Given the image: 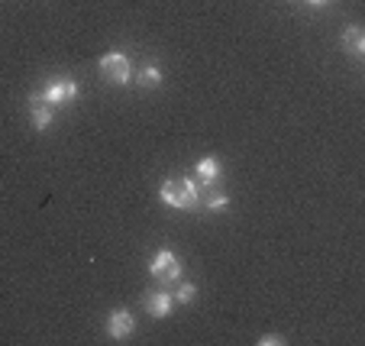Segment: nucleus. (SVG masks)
I'll use <instances>...</instances> for the list:
<instances>
[{
	"instance_id": "1",
	"label": "nucleus",
	"mask_w": 365,
	"mask_h": 346,
	"mask_svg": "<svg viewBox=\"0 0 365 346\" xmlns=\"http://www.w3.org/2000/svg\"><path fill=\"white\" fill-rule=\"evenodd\" d=\"M159 198H162V204H168V208H175V210H197L200 208L197 181L185 178V175H172V178L162 181Z\"/></svg>"
},
{
	"instance_id": "2",
	"label": "nucleus",
	"mask_w": 365,
	"mask_h": 346,
	"mask_svg": "<svg viewBox=\"0 0 365 346\" xmlns=\"http://www.w3.org/2000/svg\"><path fill=\"white\" fill-rule=\"evenodd\" d=\"M97 68H101L103 81L113 84V88H123V84L133 81V65L123 52H107V56L97 62Z\"/></svg>"
},
{
	"instance_id": "3",
	"label": "nucleus",
	"mask_w": 365,
	"mask_h": 346,
	"mask_svg": "<svg viewBox=\"0 0 365 346\" xmlns=\"http://www.w3.org/2000/svg\"><path fill=\"white\" fill-rule=\"evenodd\" d=\"M149 275L159 285H178L181 282V259L172 250H159L149 263Z\"/></svg>"
},
{
	"instance_id": "4",
	"label": "nucleus",
	"mask_w": 365,
	"mask_h": 346,
	"mask_svg": "<svg viewBox=\"0 0 365 346\" xmlns=\"http://www.w3.org/2000/svg\"><path fill=\"white\" fill-rule=\"evenodd\" d=\"M78 91H81V88H78L75 78L58 75V78H52V81L39 91V97L46 101V104H52V107H62V104H71V101H75Z\"/></svg>"
},
{
	"instance_id": "5",
	"label": "nucleus",
	"mask_w": 365,
	"mask_h": 346,
	"mask_svg": "<svg viewBox=\"0 0 365 346\" xmlns=\"http://www.w3.org/2000/svg\"><path fill=\"white\" fill-rule=\"evenodd\" d=\"M143 305H145V314H149V317L165 320L175 307V298H172V291H165V288H152V291H145Z\"/></svg>"
},
{
	"instance_id": "6",
	"label": "nucleus",
	"mask_w": 365,
	"mask_h": 346,
	"mask_svg": "<svg viewBox=\"0 0 365 346\" xmlns=\"http://www.w3.org/2000/svg\"><path fill=\"white\" fill-rule=\"evenodd\" d=\"M133 330H136V314L126 311V307L110 311V317H107V337L110 340H126V337H133Z\"/></svg>"
},
{
	"instance_id": "7",
	"label": "nucleus",
	"mask_w": 365,
	"mask_h": 346,
	"mask_svg": "<svg viewBox=\"0 0 365 346\" xmlns=\"http://www.w3.org/2000/svg\"><path fill=\"white\" fill-rule=\"evenodd\" d=\"M26 107H29V120H33V126H36L39 133H46V130H48V123L56 120V111H58V107L46 104V101H42L39 94H29Z\"/></svg>"
},
{
	"instance_id": "8",
	"label": "nucleus",
	"mask_w": 365,
	"mask_h": 346,
	"mask_svg": "<svg viewBox=\"0 0 365 346\" xmlns=\"http://www.w3.org/2000/svg\"><path fill=\"white\" fill-rule=\"evenodd\" d=\"M220 162L214 159V156H204V159L197 162V166H194V175H197V181L204 188H210V185H220Z\"/></svg>"
},
{
	"instance_id": "9",
	"label": "nucleus",
	"mask_w": 365,
	"mask_h": 346,
	"mask_svg": "<svg viewBox=\"0 0 365 346\" xmlns=\"http://www.w3.org/2000/svg\"><path fill=\"white\" fill-rule=\"evenodd\" d=\"M227 204H230V194L220 191L217 185H210V188H207V194L200 198V208L210 210V214H220V210H227Z\"/></svg>"
},
{
	"instance_id": "10",
	"label": "nucleus",
	"mask_w": 365,
	"mask_h": 346,
	"mask_svg": "<svg viewBox=\"0 0 365 346\" xmlns=\"http://www.w3.org/2000/svg\"><path fill=\"white\" fill-rule=\"evenodd\" d=\"M343 46H346V52H349L352 58H362L365 56V36H362V29H359V26H346Z\"/></svg>"
},
{
	"instance_id": "11",
	"label": "nucleus",
	"mask_w": 365,
	"mask_h": 346,
	"mask_svg": "<svg viewBox=\"0 0 365 346\" xmlns=\"http://www.w3.org/2000/svg\"><path fill=\"white\" fill-rule=\"evenodd\" d=\"M133 81L139 84V88H145V91H152V88H159L162 84V68H155V65H145L143 71H139Z\"/></svg>"
},
{
	"instance_id": "12",
	"label": "nucleus",
	"mask_w": 365,
	"mask_h": 346,
	"mask_svg": "<svg viewBox=\"0 0 365 346\" xmlns=\"http://www.w3.org/2000/svg\"><path fill=\"white\" fill-rule=\"evenodd\" d=\"M194 295H197V288H194L191 282H185V285L178 282V288L172 291V298L178 301V305H191V301H194Z\"/></svg>"
},
{
	"instance_id": "13",
	"label": "nucleus",
	"mask_w": 365,
	"mask_h": 346,
	"mask_svg": "<svg viewBox=\"0 0 365 346\" xmlns=\"http://www.w3.org/2000/svg\"><path fill=\"white\" fill-rule=\"evenodd\" d=\"M284 340L275 337V333H269V337H259V346H282Z\"/></svg>"
},
{
	"instance_id": "14",
	"label": "nucleus",
	"mask_w": 365,
	"mask_h": 346,
	"mask_svg": "<svg viewBox=\"0 0 365 346\" xmlns=\"http://www.w3.org/2000/svg\"><path fill=\"white\" fill-rule=\"evenodd\" d=\"M310 7H327V4H330V0H307Z\"/></svg>"
}]
</instances>
